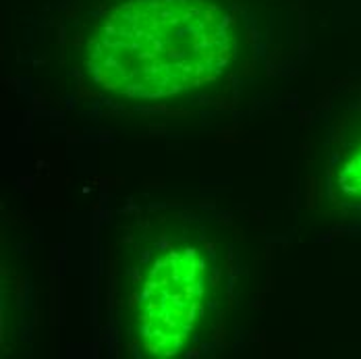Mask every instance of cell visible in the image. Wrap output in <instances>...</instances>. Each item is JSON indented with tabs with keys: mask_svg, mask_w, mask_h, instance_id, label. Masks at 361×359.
I'll return each mask as SVG.
<instances>
[{
	"mask_svg": "<svg viewBox=\"0 0 361 359\" xmlns=\"http://www.w3.org/2000/svg\"><path fill=\"white\" fill-rule=\"evenodd\" d=\"M338 183H341V187H343L349 195H357V197H361V147L357 150V154L345 164Z\"/></svg>",
	"mask_w": 361,
	"mask_h": 359,
	"instance_id": "obj_3",
	"label": "cell"
},
{
	"mask_svg": "<svg viewBox=\"0 0 361 359\" xmlns=\"http://www.w3.org/2000/svg\"><path fill=\"white\" fill-rule=\"evenodd\" d=\"M235 285L233 252L210 222L154 218L121 260L129 336L152 358L202 351L220 332Z\"/></svg>",
	"mask_w": 361,
	"mask_h": 359,
	"instance_id": "obj_1",
	"label": "cell"
},
{
	"mask_svg": "<svg viewBox=\"0 0 361 359\" xmlns=\"http://www.w3.org/2000/svg\"><path fill=\"white\" fill-rule=\"evenodd\" d=\"M235 50V19L218 0H125L96 21L83 63L116 96L160 100L214 81Z\"/></svg>",
	"mask_w": 361,
	"mask_h": 359,
	"instance_id": "obj_2",
	"label": "cell"
}]
</instances>
